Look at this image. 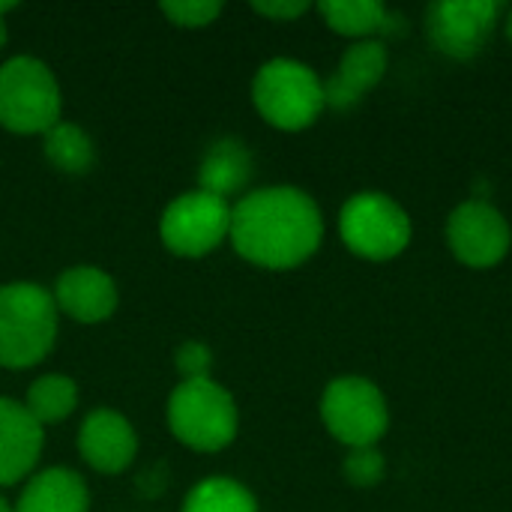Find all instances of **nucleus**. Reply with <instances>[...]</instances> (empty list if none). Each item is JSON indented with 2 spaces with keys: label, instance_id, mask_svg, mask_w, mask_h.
I'll list each match as a JSON object with an SVG mask.
<instances>
[{
  "label": "nucleus",
  "instance_id": "obj_1",
  "mask_svg": "<svg viewBox=\"0 0 512 512\" xmlns=\"http://www.w3.org/2000/svg\"><path fill=\"white\" fill-rule=\"evenodd\" d=\"M234 252L264 270L306 264L324 240V216L309 192L297 186H264L231 204Z\"/></svg>",
  "mask_w": 512,
  "mask_h": 512
},
{
  "label": "nucleus",
  "instance_id": "obj_2",
  "mask_svg": "<svg viewBox=\"0 0 512 512\" xmlns=\"http://www.w3.org/2000/svg\"><path fill=\"white\" fill-rule=\"evenodd\" d=\"M57 315L39 282L0 285V366L18 372L42 363L57 342Z\"/></svg>",
  "mask_w": 512,
  "mask_h": 512
},
{
  "label": "nucleus",
  "instance_id": "obj_3",
  "mask_svg": "<svg viewBox=\"0 0 512 512\" xmlns=\"http://www.w3.org/2000/svg\"><path fill=\"white\" fill-rule=\"evenodd\" d=\"M168 429L171 435L195 453L225 450L240 429V411L234 396L207 381H180L168 396Z\"/></svg>",
  "mask_w": 512,
  "mask_h": 512
},
{
  "label": "nucleus",
  "instance_id": "obj_4",
  "mask_svg": "<svg viewBox=\"0 0 512 512\" xmlns=\"http://www.w3.org/2000/svg\"><path fill=\"white\" fill-rule=\"evenodd\" d=\"M252 102L258 114L282 132L309 129L327 108L318 72L291 57H273L255 72Z\"/></svg>",
  "mask_w": 512,
  "mask_h": 512
},
{
  "label": "nucleus",
  "instance_id": "obj_5",
  "mask_svg": "<svg viewBox=\"0 0 512 512\" xmlns=\"http://www.w3.org/2000/svg\"><path fill=\"white\" fill-rule=\"evenodd\" d=\"M63 96L48 63L39 57H9L0 66V126L15 135H45L60 123Z\"/></svg>",
  "mask_w": 512,
  "mask_h": 512
},
{
  "label": "nucleus",
  "instance_id": "obj_6",
  "mask_svg": "<svg viewBox=\"0 0 512 512\" xmlns=\"http://www.w3.org/2000/svg\"><path fill=\"white\" fill-rule=\"evenodd\" d=\"M342 243L366 261H390L411 243V216L384 192H357L339 213Z\"/></svg>",
  "mask_w": 512,
  "mask_h": 512
},
{
  "label": "nucleus",
  "instance_id": "obj_7",
  "mask_svg": "<svg viewBox=\"0 0 512 512\" xmlns=\"http://www.w3.org/2000/svg\"><path fill=\"white\" fill-rule=\"evenodd\" d=\"M321 420L327 432L348 450L378 447L390 426V408L375 381L342 375L333 378L321 396Z\"/></svg>",
  "mask_w": 512,
  "mask_h": 512
},
{
  "label": "nucleus",
  "instance_id": "obj_8",
  "mask_svg": "<svg viewBox=\"0 0 512 512\" xmlns=\"http://www.w3.org/2000/svg\"><path fill=\"white\" fill-rule=\"evenodd\" d=\"M231 234V204L204 189L177 195L159 216L162 246L180 258H204Z\"/></svg>",
  "mask_w": 512,
  "mask_h": 512
},
{
  "label": "nucleus",
  "instance_id": "obj_9",
  "mask_svg": "<svg viewBox=\"0 0 512 512\" xmlns=\"http://www.w3.org/2000/svg\"><path fill=\"white\" fill-rule=\"evenodd\" d=\"M501 9L498 0H438L426 12V33L441 54L471 60L492 39Z\"/></svg>",
  "mask_w": 512,
  "mask_h": 512
},
{
  "label": "nucleus",
  "instance_id": "obj_10",
  "mask_svg": "<svg viewBox=\"0 0 512 512\" xmlns=\"http://www.w3.org/2000/svg\"><path fill=\"white\" fill-rule=\"evenodd\" d=\"M450 252L471 270H489L507 258L512 228L489 201H465L447 219Z\"/></svg>",
  "mask_w": 512,
  "mask_h": 512
},
{
  "label": "nucleus",
  "instance_id": "obj_11",
  "mask_svg": "<svg viewBox=\"0 0 512 512\" xmlns=\"http://www.w3.org/2000/svg\"><path fill=\"white\" fill-rule=\"evenodd\" d=\"M78 453L93 471L120 474L138 456V435L123 414L111 408H96L84 417L78 429Z\"/></svg>",
  "mask_w": 512,
  "mask_h": 512
},
{
  "label": "nucleus",
  "instance_id": "obj_12",
  "mask_svg": "<svg viewBox=\"0 0 512 512\" xmlns=\"http://www.w3.org/2000/svg\"><path fill=\"white\" fill-rule=\"evenodd\" d=\"M51 297H54L57 312H63L66 318H72L78 324L108 321L120 300L117 282L93 264L63 270L54 282Z\"/></svg>",
  "mask_w": 512,
  "mask_h": 512
},
{
  "label": "nucleus",
  "instance_id": "obj_13",
  "mask_svg": "<svg viewBox=\"0 0 512 512\" xmlns=\"http://www.w3.org/2000/svg\"><path fill=\"white\" fill-rule=\"evenodd\" d=\"M45 432L30 417L24 402L0 396V486L30 480L42 456Z\"/></svg>",
  "mask_w": 512,
  "mask_h": 512
},
{
  "label": "nucleus",
  "instance_id": "obj_14",
  "mask_svg": "<svg viewBox=\"0 0 512 512\" xmlns=\"http://www.w3.org/2000/svg\"><path fill=\"white\" fill-rule=\"evenodd\" d=\"M387 48L381 39H363V42H354L336 72L324 81V99L330 108H354L372 87L381 84L384 72H387Z\"/></svg>",
  "mask_w": 512,
  "mask_h": 512
},
{
  "label": "nucleus",
  "instance_id": "obj_15",
  "mask_svg": "<svg viewBox=\"0 0 512 512\" xmlns=\"http://www.w3.org/2000/svg\"><path fill=\"white\" fill-rule=\"evenodd\" d=\"M15 512H90V492L81 474L69 468H45L33 474L21 495Z\"/></svg>",
  "mask_w": 512,
  "mask_h": 512
},
{
  "label": "nucleus",
  "instance_id": "obj_16",
  "mask_svg": "<svg viewBox=\"0 0 512 512\" xmlns=\"http://www.w3.org/2000/svg\"><path fill=\"white\" fill-rule=\"evenodd\" d=\"M252 153L240 138H219L207 147L204 159H201V171L198 180L204 192L219 195V198H231L237 192L246 189L249 177H252Z\"/></svg>",
  "mask_w": 512,
  "mask_h": 512
},
{
  "label": "nucleus",
  "instance_id": "obj_17",
  "mask_svg": "<svg viewBox=\"0 0 512 512\" xmlns=\"http://www.w3.org/2000/svg\"><path fill=\"white\" fill-rule=\"evenodd\" d=\"M318 12L333 33L357 42L390 30V12L381 0H324Z\"/></svg>",
  "mask_w": 512,
  "mask_h": 512
},
{
  "label": "nucleus",
  "instance_id": "obj_18",
  "mask_svg": "<svg viewBox=\"0 0 512 512\" xmlns=\"http://www.w3.org/2000/svg\"><path fill=\"white\" fill-rule=\"evenodd\" d=\"M78 405V384L69 375H42L30 384L24 408L30 417L45 429L54 423H63Z\"/></svg>",
  "mask_w": 512,
  "mask_h": 512
},
{
  "label": "nucleus",
  "instance_id": "obj_19",
  "mask_svg": "<svg viewBox=\"0 0 512 512\" xmlns=\"http://www.w3.org/2000/svg\"><path fill=\"white\" fill-rule=\"evenodd\" d=\"M42 150H45V159L63 171V174H84L93 159H96V147H93V138L78 126V123H69V120H60L57 126H51L45 135H42Z\"/></svg>",
  "mask_w": 512,
  "mask_h": 512
},
{
  "label": "nucleus",
  "instance_id": "obj_20",
  "mask_svg": "<svg viewBox=\"0 0 512 512\" xmlns=\"http://www.w3.org/2000/svg\"><path fill=\"white\" fill-rule=\"evenodd\" d=\"M180 512H258V501L240 480L207 477L189 489Z\"/></svg>",
  "mask_w": 512,
  "mask_h": 512
},
{
  "label": "nucleus",
  "instance_id": "obj_21",
  "mask_svg": "<svg viewBox=\"0 0 512 512\" xmlns=\"http://www.w3.org/2000/svg\"><path fill=\"white\" fill-rule=\"evenodd\" d=\"M342 474L351 486L357 489H372L384 480L387 474V459L378 447H357L345 456Z\"/></svg>",
  "mask_w": 512,
  "mask_h": 512
},
{
  "label": "nucleus",
  "instance_id": "obj_22",
  "mask_svg": "<svg viewBox=\"0 0 512 512\" xmlns=\"http://www.w3.org/2000/svg\"><path fill=\"white\" fill-rule=\"evenodd\" d=\"M159 9L177 27H207L222 15V3L213 0H177V3H162Z\"/></svg>",
  "mask_w": 512,
  "mask_h": 512
},
{
  "label": "nucleus",
  "instance_id": "obj_23",
  "mask_svg": "<svg viewBox=\"0 0 512 512\" xmlns=\"http://www.w3.org/2000/svg\"><path fill=\"white\" fill-rule=\"evenodd\" d=\"M174 366L183 375V381H207L213 372V351L204 342H183L174 354Z\"/></svg>",
  "mask_w": 512,
  "mask_h": 512
},
{
  "label": "nucleus",
  "instance_id": "obj_24",
  "mask_svg": "<svg viewBox=\"0 0 512 512\" xmlns=\"http://www.w3.org/2000/svg\"><path fill=\"white\" fill-rule=\"evenodd\" d=\"M252 9L270 21H294L309 12V3L303 0H267V3H252Z\"/></svg>",
  "mask_w": 512,
  "mask_h": 512
},
{
  "label": "nucleus",
  "instance_id": "obj_25",
  "mask_svg": "<svg viewBox=\"0 0 512 512\" xmlns=\"http://www.w3.org/2000/svg\"><path fill=\"white\" fill-rule=\"evenodd\" d=\"M12 9H15L12 0H0V51H3V45L9 39V33H6V12H12Z\"/></svg>",
  "mask_w": 512,
  "mask_h": 512
},
{
  "label": "nucleus",
  "instance_id": "obj_26",
  "mask_svg": "<svg viewBox=\"0 0 512 512\" xmlns=\"http://www.w3.org/2000/svg\"><path fill=\"white\" fill-rule=\"evenodd\" d=\"M504 27H507V36H510V42H512V9H510V15H507V24H504Z\"/></svg>",
  "mask_w": 512,
  "mask_h": 512
},
{
  "label": "nucleus",
  "instance_id": "obj_27",
  "mask_svg": "<svg viewBox=\"0 0 512 512\" xmlns=\"http://www.w3.org/2000/svg\"><path fill=\"white\" fill-rule=\"evenodd\" d=\"M0 512H15V510H12V507H9V504H6V501L0 498Z\"/></svg>",
  "mask_w": 512,
  "mask_h": 512
}]
</instances>
